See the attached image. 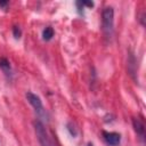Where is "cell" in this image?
I'll return each mask as SVG.
<instances>
[{
    "label": "cell",
    "instance_id": "obj_6",
    "mask_svg": "<svg viewBox=\"0 0 146 146\" xmlns=\"http://www.w3.org/2000/svg\"><path fill=\"white\" fill-rule=\"evenodd\" d=\"M0 68L8 78L11 76V67H10V63L8 62L7 58H0Z\"/></svg>",
    "mask_w": 146,
    "mask_h": 146
},
{
    "label": "cell",
    "instance_id": "obj_5",
    "mask_svg": "<svg viewBox=\"0 0 146 146\" xmlns=\"http://www.w3.org/2000/svg\"><path fill=\"white\" fill-rule=\"evenodd\" d=\"M132 125H133V129H135L136 133L138 135V137L141 139V141H144V139H145V125H144V122L138 117H133L132 119Z\"/></svg>",
    "mask_w": 146,
    "mask_h": 146
},
{
    "label": "cell",
    "instance_id": "obj_1",
    "mask_svg": "<svg viewBox=\"0 0 146 146\" xmlns=\"http://www.w3.org/2000/svg\"><path fill=\"white\" fill-rule=\"evenodd\" d=\"M102 31L106 39H111L114 31V10L112 7L104 8L102 13Z\"/></svg>",
    "mask_w": 146,
    "mask_h": 146
},
{
    "label": "cell",
    "instance_id": "obj_2",
    "mask_svg": "<svg viewBox=\"0 0 146 146\" xmlns=\"http://www.w3.org/2000/svg\"><path fill=\"white\" fill-rule=\"evenodd\" d=\"M33 124H34V131H35V135H36V138H38L40 145L41 146H54V144L44 128V124L39 120L34 121Z\"/></svg>",
    "mask_w": 146,
    "mask_h": 146
},
{
    "label": "cell",
    "instance_id": "obj_3",
    "mask_svg": "<svg viewBox=\"0 0 146 146\" xmlns=\"http://www.w3.org/2000/svg\"><path fill=\"white\" fill-rule=\"evenodd\" d=\"M25 96H26L27 102H29V103L31 104V106L34 108V111H35V113H36V115H38L39 117H44V116H47V113H46V110H44V107H43L42 100H41V98H40L38 95H35V94H33V92H31V91H27Z\"/></svg>",
    "mask_w": 146,
    "mask_h": 146
},
{
    "label": "cell",
    "instance_id": "obj_7",
    "mask_svg": "<svg viewBox=\"0 0 146 146\" xmlns=\"http://www.w3.org/2000/svg\"><path fill=\"white\" fill-rule=\"evenodd\" d=\"M54 33H55V32H54V29L50 27V26H48V27H46V29L42 31V39H43L44 41H49V40L52 39Z\"/></svg>",
    "mask_w": 146,
    "mask_h": 146
},
{
    "label": "cell",
    "instance_id": "obj_9",
    "mask_svg": "<svg viewBox=\"0 0 146 146\" xmlns=\"http://www.w3.org/2000/svg\"><path fill=\"white\" fill-rule=\"evenodd\" d=\"M8 5V1H0V7H6Z\"/></svg>",
    "mask_w": 146,
    "mask_h": 146
},
{
    "label": "cell",
    "instance_id": "obj_4",
    "mask_svg": "<svg viewBox=\"0 0 146 146\" xmlns=\"http://www.w3.org/2000/svg\"><path fill=\"white\" fill-rule=\"evenodd\" d=\"M103 137L110 146H119L121 143V135L114 131H103Z\"/></svg>",
    "mask_w": 146,
    "mask_h": 146
},
{
    "label": "cell",
    "instance_id": "obj_8",
    "mask_svg": "<svg viewBox=\"0 0 146 146\" xmlns=\"http://www.w3.org/2000/svg\"><path fill=\"white\" fill-rule=\"evenodd\" d=\"M13 34H14V36H15L16 39H19V38H21L22 31H21L19 26H14V27H13Z\"/></svg>",
    "mask_w": 146,
    "mask_h": 146
}]
</instances>
